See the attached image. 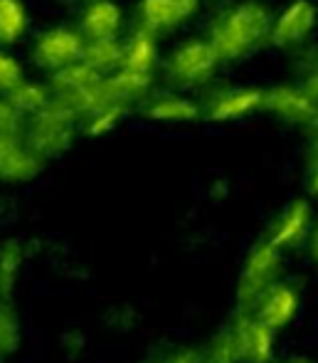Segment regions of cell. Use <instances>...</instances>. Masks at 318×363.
I'll use <instances>...</instances> for the list:
<instances>
[{
  "label": "cell",
  "instance_id": "cell-1",
  "mask_svg": "<svg viewBox=\"0 0 318 363\" xmlns=\"http://www.w3.org/2000/svg\"><path fill=\"white\" fill-rule=\"evenodd\" d=\"M271 23L274 15L259 0H244L225 10L212 23L208 35V43L215 48L220 62L229 60H242L249 52L259 50L264 43H269Z\"/></svg>",
  "mask_w": 318,
  "mask_h": 363
},
{
  "label": "cell",
  "instance_id": "cell-2",
  "mask_svg": "<svg viewBox=\"0 0 318 363\" xmlns=\"http://www.w3.org/2000/svg\"><path fill=\"white\" fill-rule=\"evenodd\" d=\"M76 131H79V116L52 99L40 111L25 116L23 141L42 161H50L69 151L76 139Z\"/></svg>",
  "mask_w": 318,
  "mask_h": 363
},
{
  "label": "cell",
  "instance_id": "cell-3",
  "mask_svg": "<svg viewBox=\"0 0 318 363\" xmlns=\"http://www.w3.org/2000/svg\"><path fill=\"white\" fill-rule=\"evenodd\" d=\"M281 277H284V252L276 250L266 238H261L249 247L239 269L237 289H234L239 311H247L259 299L261 291H266Z\"/></svg>",
  "mask_w": 318,
  "mask_h": 363
},
{
  "label": "cell",
  "instance_id": "cell-4",
  "mask_svg": "<svg viewBox=\"0 0 318 363\" xmlns=\"http://www.w3.org/2000/svg\"><path fill=\"white\" fill-rule=\"evenodd\" d=\"M47 86L52 91V99L64 104L67 109H72L79 119L106 101L104 77L94 72L91 67H86L81 60L69 65V67L52 72Z\"/></svg>",
  "mask_w": 318,
  "mask_h": 363
},
{
  "label": "cell",
  "instance_id": "cell-5",
  "mask_svg": "<svg viewBox=\"0 0 318 363\" xmlns=\"http://www.w3.org/2000/svg\"><path fill=\"white\" fill-rule=\"evenodd\" d=\"M220 57L208 40H186L166 60V77L173 86L188 89L212 79Z\"/></svg>",
  "mask_w": 318,
  "mask_h": 363
},
{
  "label": "cell",
  "instance_id": "cell-6",
  "mask_svg": "<svg viewBox=\"0 0 318 363\" xmlns=\"http://www.w3.org/2000/svg\"><path fill=\"white\" fill-rule=\"evenodd\" d=\"M81 50H84V38L79 35V30L55 25L35 38L33 48H30V60L35 62V67L52 74L57 69L79 62Z\"/></svg>",
  "mask_w": 318,
  "mask_h": 363
},
{
  "label": "cell",
  "instance_id": "cell-7",
  "mask_svg": "<svg viewBox=\"0 0 318 363\" xmlns=\"http://www.w3.org/2000/svg\"><path fill=\"white\" fill-rule=\"evenodd\" d=\"M314 206L306 198H294L289 201L281 213L271 220L269 230H266V240L281 252H294L301 250L309 240V233L314 228Z\"/></svg>",
  "mask_w": 318,
  "mask_h": 363
},
{
  "label": "cell",
  "instance_id": "cell-8",
  "mask_svg": "<svg viewBox=\"0 0 318 363\" xmlns=\"http://www.w3.org/2000/svg\"><path fill=\"white\" fill-rule=\"evenodd\" d=\"M301 309V289L294 282L281 277L279 282H274L266 291H261L259 299L249 306V314L254 319H259L261 324H266L271 331H284L291 321L299 316Z\"/></svg>",
  "mask_w": 318,
  "mask_h": 363
},
{
  "label": "cell",
  "instance_id": "cell-9",
  "mask_svg": "<svg viewBox=\"0 0 318 363\" xmlns=\"http://www.w3.org/2000/svg\"><path fill=\"white\" fill-rule=\"evenodd\" d=\"M229 331H232L239 363H274L276 331L254 319L249 311H239L237 319L229 324Z\"/></svg>",
  "mask_w": 318,
  "mask_h": 363
},
{
  "label": "cell",
  "instance_id": "cell-10",
  "mask_svg": "<svg viewBox=\"0 0 318 363\" xmlns=\"http://www.w3.org/2000/svg\"><path fill=\"white\" fill-rule=\"evenodd\" d=\"M318 10L311 0H291L279 18H274L269 33V43L274 48H299L309 40V35L316 30Z\"/></svg>",
  "mask_w": 318,
  "mask_h": 363
},
{
  "label": "cell",
  "instance_id": "cell-11",
  "mask_svg": "<svg viewBox=\"0 0 318 363\" xmlns=\"http://www.w3.org/2000/svg\"><path fill=\"white\" fill-rule=\"evenodd\" d=\"M45 161L23 141V134H0V183H30L42 173Z\"/></svg>",
  "mask_w": 318,
  "mask_h": 363
},
{
  "label": "cell",
  "instance_id": "cell-12",
  "mask_svg": "<svg viewBox=\"0 0 318 363\" xmlns=\"http://www.w3.org/2000/svg\"><path fill=\"white\" fill-rule=\"evenodd\" d=\"M261 101H264V89H256V86H225V89H217L215 94H210L203 114L210 121H237L254 114L256 109H261Z\"/></svg>",
  "mask_w": 318,
  "mask_h": 363
},
{
  "label": "cell",
  "instance_id": "cell-13",
  "mask_svg": "<svg viewBox=\"0 0 318 363\" xmlns=\"http://www.w3.org/2000/svg\"><path fill=\"white\" fill-rule=\"evenodd\" d=\"M200 10V0H138V23L153 35L173 33Z\"/></svg>",
  "mask_w": 318,
  "mask_h": 363
},
{
  "label": "cell",
  "instance_id": "cell-14",
  "mask_svg": "<svg viewBox=\"0 0 318 363\" xmlns=\"http://www.w3.org/2000/svg\"><path fill=\"white\" fill-rule=\"evenodd\" d=\"M143 116L156 124H191L203 116V109L181 91H158L143 99Z\"/></svg>",
  "mask_w": 318,
  "mask_h": 363
},
{
  "label": "cell",
  "instance_id": "cell-15",
  "mask_svg": "<svg viewBox=\"0 0 318 363\" xmlns=\"http://www.w3.org/2000/svg\"><path fill=\"white\" fill-rule=\"evenodd\" d=\"M261 109L279 116V119L289 121V124L306 126L311 119H314L318 106L311 104V99L301 91V86L279 84V86H271V89H264Z\"/></svg>",
  "mask_w": 318,
  "mask_h": 363
},
{
  "label": "cell",
  "instance_id": "cell-16",
  "mask_svg": "<svg viewBox=\"0 0 318 363\" xmlns=\"http://www.w3.org/2000/svg\"><path fill=\"white\" fill-rule=\"evenodd\" d=\"M124 25V10L114 0H89L81 8L76 30L84 40H111L119 38Z\"/></svg>",
  "mask_w": 318,
  "mask_h": 363
},
{
  "label": "cell",
  "instance_id": "cell-17",
  "mask_svg": "<svg viewBox=\"0 0 318 363\" xmlns=\"http://www.w3.org/2000/svg\"><path fill=\"white\" fill-rule=\"evenodd\" d=\"M158 57H161V55H158L156 35L138 25L124 43H121V67L119 69L153 74V69L158 67Z\"/></svg>",
  "mask_w": 318,
  "mask_h": 363
},
{
  "label": "cell",
  "instance_id": "cell-18",
  "mask_svg": "<svg viewBox=\"0 0 318 363\" xmlns=\"http://www.w3.org/2000/svg\"><path fill=\"white\" fill-rule=\"evenodd\" d=\"M153 74L131 72V69H116L104 77V96L106 101H121V104H136L151 94Z\"/></svg>",
  "mask_w": 318,
  "mask_h": 363
},
{
  "label": "cell",
  "instance_id": "cell-19",
  "mask_svg": "<svg viewBox=\"0 0 318 363\" xmlns=\"http://www.w3.org/2000/svg\"><path fill=\"white\" fill-rule=\"evenodd\" d=\"M25 259H28V242L20 238H8L0 242V299H13Z\"/></svg>",
  "mask_w": 318,
  "mask_h": 363
},
{
  "label": "cell",
  "instance_id": "cell-20",
  "mask_svg": "<svg viewBox=\"0 0 318 363\" xmlns=\"http://www.w3.org/2000/svg\"><path fill=\"white\" fill-rule=\"evenodd\" d=\"M128 104H121V101H104L99 104L94 111H89L86 116L79 119V131L89 139H99V136H106L126 119Z\"/></svg>",
  "mask_w": 318,
  "mask_h": 363
},
{
  "label": "cell",
  "instance_id": "cell-21",
  "mask_svg": "<svg viewBox=\"0 0 318 363\" xmlns=\"http://www.w3.org/2000/svg\"><path fill=\"white\" fill-rule=\"evenodd\" d=\"M81 62L94 69V72H99L101 77L116 72L121 67V40H84Z\"/></svg>",
  "mask_w": 318,
  "mask_h": 363
},
{
  "label": "cell",
  "instance_id": "cell-22",
  "mask_svg": "<svg viewBox=\"0 0 318 363\" xmlns=\"http://www.w3.org/2000/svg\"><path fill=\"white\" fill-rule=\"evenodd\" d=\"M30 28V15L23 0H0V48L18 45Z\"/></svg>",
  "mask_w": 318,
  "mask_h": 363
},
{
  "label": "cell",
  "instance_id": "cell-23",
  "mask_svg": "<svg viewBox=\"0 0 318 363\" xmlns=\"http://www.w3.org/2000/svg\"><path fill=\"white\" fill-rule=\"evenodd\" d=\"M5 96H8V101L23 116L35 114V111H40L42 106H47L50 101H52V91H50V86L42 84V82L28 79V77H23V79H20Z\"/></svg>",
  "mask_w": 318,
  "mask_h": 363
},
{
  "label": "cell",
  "instance_id": "cell-24",
  "mask_svg": "<svg viewBox=\"0 0 318 363\" xmlns=\"http://www.w3.org/2000/svg\"><path fill=\"white\" fill-rule=\"evenodd\" d=\"M23 329H20V316L13 299H0V363H8L18 354Z\"/></svg>",
  "mask_w": 318,
  "mask_h": 363
},
{
  "label": "cell",
  "instance_id": "cell-25",
  "mask_svg": "<svg viewBox=\"0 0 318 363\" xmlns=\"http://www.w3.org/2000/svg\"><path fill=\"white\" fill-rule=\"evenodd\" d=\"M200 363H239L229 326L220 331L205 349H200Z\"/></svg>",
  "mask_w": 318,
  "mask_h": 363
},
{
  "label": "cell",
  "instance_id": "cell-26",
  "mask_svg": "<svg viewBox=\"0 0 318 363\" xmlns=\"http://www.w3.org/2000/svg\"><path fill=\"white\" fill-rule=\"evenodd\" d=\"M311 134L309 148H306V161H304V186L309 196H318V111L314 119L306 124Z\"/></svg>",
  "mask_w": 318,
  "mask_h": 363
},
{
  "label": "cell",
  "instance_id": "cell-27",
  "mask_svg": "<svg viewBox=\"0 0 318 363\" xmlns=\"http://www.w3.org/2000/svg\"><path fill=\"white\" fill-rule=\"evenodd\" d=\"M25 77L23 72V65L8 55L5 50H0V94H8L15 84Z\"/></svg>",
  "mask_w": 318,
  "mask_h": 363
},
{
  "label": "cell",
  "instance_id": "cell-28",
  "mask_svg": "<svg viewBox=\"0 0 318 363\" xmlns=\"http://www.w3.org/2000/svg\"><path fill=\"white\" fill-rule=\"evenodd\" d=\"M25 116L8 101V96L0 94V134H23Z\"/></svg>",
  "mask_w": 318,
  "mask_h": 363
},
{
  "label": "cell",
  "instance_id": "cell-29",
  "mask_svg": "<svg viewBox=\"0 0 318 363\" xmlns=\"http://www.w3.org/2000/svg\"><path fill=\"white\" fill-rule=\"evenodd\" d=\"M62 349L67 356H81L86 351V336L79 331H67L62 336Z\"/></svg>",
  "mask_w": 318,
  "mask_h": 363
},
{
  "label": "cell",
  "instance_id": "cell-30",
  "mask_svg": "<svg viewBox=\"0 0 318 363\" xmlns=\"http://www.w3.org/2000/svg\"><path fill=\"white\" fill-rule=\"evenodd\" d=\"M299 86H301V91H304V94L311 99V104L318 106V67L311 69L309 74L301 77V84Z\"/></svg>",
  "mask_w": 318,
  "mask_h": 363
},
{
  "label": "cell",
  "instance_id": "cell-31",
  "mask_svg": "<svg viewBox=\"0 0 318 363\" xmlns=\"http://www.w3.org/2000/svg\"><path fill=\"white\" fill-rule=\"evenodd\" d=\"M156 363H200V349H181L168 354L166 359L156 361Z\"/></svg>",
  "mask_w": 318,
  "mask_h": 363
},
{
  "label": "cell",
  "instance_id": "cell-32",
  "mask_svg": "<svg viewBox=\"0 0 318 363\" xmlns=\"http://www.w3.org/2000/svg\"><path fill=\"white\" fill-rule=\"evenodd\" d=\"M306 252H309V257H311V262L318 267V223H314V228H311V233H309V240H306Z\"/></svg>",
  "mask_w": 318,
  "mask_h": 363
},
{
  "label": "cell",
  "instance_id": "cell-33",
  "mask_svg": "<svg viewBox=\"0 0 318 363\" xmlns=\"http://www.w3.org/2000/svg\"><path fill=\"white\" fill-rule=\"evenodd\" d=\"M281 363H318V361L309 359V356H289V359H284Z\"/></svg>",
  "mask_w": 318,
  "mask_h": 363
},
{
  "label": "cell",
  "instance_id": "cell-34",
  "mask_svg": "<svg viewBox=\"0 0 318 363\" xmlns=\"http://www.w3.org/2000/svg\"><path fill=\"white\" fill-rule=\"evenodd\" d=\"M5 211V206H3V198H0V213H3Z\"/></svg>",
  "mask_w": 318,
  "mask_h": 363
},
{
  "label": "cell",
  "instance_id": "cell-35",
  "mask_svg": "<svg viewBox=\"0 0 318 363\" xmlns=\"http://www.w3.org/2000/svg\"><path fill=\"white\" fill-rule=\"evenodd\" d=\"M153 363H156V361H153Z\"/></svg>",
  "mask_w": 318,
  "mask_h": 363
}]
</instances>
